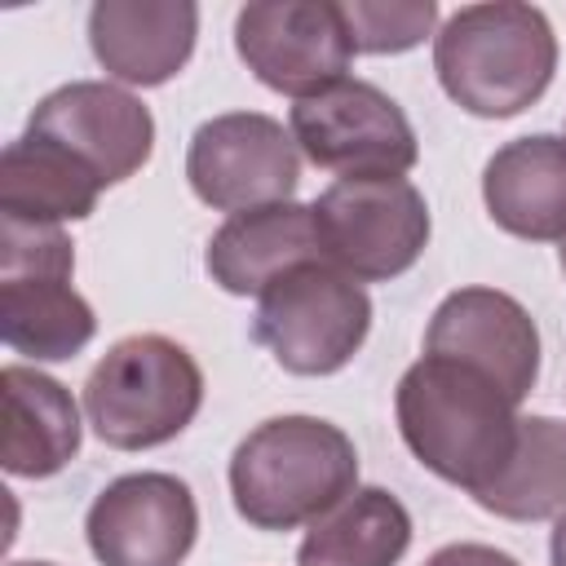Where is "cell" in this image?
<instances>
[{
  "label": "cell",
  "mask_w": 566,
  "mask_h": 566,
  "mask_svg": "<svg viewBox=\"0 0 566 566\" xmlns=\"http://www.w3.org/2000/svg\"><path fill=\"white\" fill-rule=\"evenodd\" d=\"M394 411L407 451L469 495L500 473L522 420L517 402L491 376L438 354H424L402 371Z\"/></svg>",
  "instance_id": "obj_1"
},
{
  "label": "cell",
  "mask_w": 566,
  "mask_h": 566,
  "mask_svg": "<svg viewBox=\"0 0 566 566\" xmlns=\"http://www.w3.org/2000/svg\"><path fill=\"white\" fill-rule=\"evenodd\" d=\"M433 71L460 111L478 119H509L548 93L557 35L535 4H464L433 35Z\"/></svg>",
  "instance_id": "obj_2"
},
{
  "label": "cell",
  "mask_w": 566,
  "mask_h": 566,
  "mask_svg": "<svg viewBox=\"0 0 566 566\" xmlns=\"http://www.w3.org/2000/svg\"><path fill=\"white\" fill-rule=\"evenodd\" d=\"M358 486L349 433L318 416H274L230 455L234 513L256 531H296L318 522Z\"/></svg>",
  "instance_id": "obj_3"
},
{
  "label": "cell",
  "mask_w": 566,
  "mask_h": 566,
  "mask_svg": "<svg viewBox=\"0 0 566 566\" xmlns=\"http://www.w3.org/2000/svg\"><path fill=\"white\" fill-rule=\"evenodd\" d=\"M203 407V371L195 354L159 332L115 340L84 380V416L115 451H150L172 442Z\"/></svg>",
  "instance_id": "obj_4"
},
{
  "label": "cell",
  "mask_w": 566,
  "mask_h": 566,
  "mask_svg": "<svg viewBox=\"0 0 566 566\" xmlns=\"http://www.w3.org/2000/svg\"><path fill=\"white\" fill-rule=\"evenodd\" d=\"M75 248L62 226L0 217V336L35 363L75 358L93 332V305L71 287Z\"/></svg>",
  "instance_id": "obj_5"
},
{
  "label": "cell",
  "mask_w": 566,
  "mask_h": 566,
  "mask_svg": "<svg viewBox=\"0 0 566 566\" xmlns=\"http://www.w3.org/2000/svg\"><path fill=\"white\" fill-rule=\"evenodd\" d=\"M371 332V296L332 261H310L256 296L252 336L292 376L340 371Z\"/></svg>",
  "instance_id": "obj_6"
},
{
  "label": "cell",
  "mask_w": 566,
  "mask_h": 566,
  "mask_svg": "<svg viewBox=\"0 0 566 566\" xmlns=\"http://www.w3.org/2000/svg\"><path fill=\"white\" fill-rule=\"evenodd\" d=\"M323 256L358 283L407 274L429 248V203L407 177H340L314 199Z\"/></svg>",
  "instance_id": "obj_7"
},
{
  "label": "cell",
  "mask_w": 566,
  "mask_h": 566,
  "mask_svg": "<svg viewBox=\"0 0 566 566\" xmlns=\"http://www.w3.org/2000/svg\"><path fill=\"white\" fill-rule=\"evenodd\" d=\"M287 133L305 150V159L336 172V181L402 177L420 159L416 128L402 115V106L385 88L349 75L314 97L292 102Z\"/></svg>",
  "instance_id": "obj_8"
},
{
  "label": "cell",
  "mask_w": 566,
  "mask_h": 566,
  "mask_svg": "<svg viewBox=\"0 0 566 566\" xmlns=\"http://www.w3.org/2000/svg\"><path fill=\"white\" fill-rule=\"evenodd\" d=\"M186 181L199 203L217 212H248L287 203L301 181L292 133L261 111H226L195 128L186 150Z\"/></svg>",
  "instance_id": "obj_9"
},
{
  "label": "cell",
  "mask_w": 566,
  "mask_h": 566,
  "mask_svg": "<svg viewBox=\"0 0 566 566\" xmlns=\"http://www.w3.org/2000/svg\"><path fill=\"white\" fill-rule=\"evenodd\" d=\"M243 66L274 93L314 97L349 75L354 40L332 0H256L234 18Z\"/></svg>",
  "instance_id": "obj_10"
},
{
  "label": "cell",
  "mask_w": 566,
  "mask_h": 566,
  "mask_svg": "<svg viewBox=\"0 0 566 566\" xmlns=\"http://www.w3.org/2000/svg\"><path fill=\"white\" fill-rule=\"evenodd\" d=\"M84 535L102 566H181L199 535V504L172 473H124L88 504Z\"/></svg>",
  "instance_id": "obj_11"
},
{
  "label": "cell",
  "mask_w": 566,
  "mask_h": 566,
  "mask_svg": "<svg viewBox=\"0 0 566 566\" xmlns=\"http://www.w3.org/2000/svg\"><path fill=\"white\" fill-rule=\"evenodd\" d=\"M27 133L66 146L80 164L97 172L102 186H119L142 172L155 150V119L142 97L106 80H71L53 88L35 102Z\"/></svg>",
  "instance_id": "obj_12"
},
{
  "label": "cell",
  "mask_w": 566,
  "mask_h": 566,
  "mask_svg": "<svg viewBox=\"0 0 566 566\" xmlns=\"http://www.w3.org/2000/svg\"><path fill=\"white\" fill-rule=\"evenodd\" d=\"M424 354L455 358L491 376L513 402H522L539 380V327L522 301L495 287H460L442 296L424 332Z\"/></svg>",
  "instance_id": "obj_13"
},
{
  "label": "cell",
  "mask_w": 566,
  "mask_h": 566,
  "mask_svg": "<svg viewBox=\"0 0 566 566\" xmlns=\"http://www.w3.org/2000/svg\"><path fill=\"white\" fill-rule=\"evenodd\" d=\"M199 4L190 0H97L88 9V44L119 84H168L195 53Z\"/></svg>",
  "instance_id": "obj_14"
},
{
  "label": "cell",
  "mask_w": 566,
  "mask_h": 566,
  "mask_svg": "<svg viewBox=\"0 0 566 566\" xmlns=\"http://www.w3.org/2000/svg\"><path fill=\"white\" fill-rule=\"evenodd\" d=\"M327 261L314 203H270L226 217V226L208 239L203 265L212 283L230 296H261L270 283L292 274L296 265Z\"/></svg>",
  "instance_id": "obj_15"
},
{
  "label": "cell",
  "mask_w": 566,
  "mask_h": 566,
  "mask_svg": "<svg viewBox=\"0 0 566 566\" xmlns=\"http://www.w3.org/2000/svg\"><path fill=\"white\" fill-rule=\"evenodd\" d=\"M482 203L513 239H566V137L531 133L504 142L482 168Z\"/></svg>",
  "instance_id": "obj_16"
},
{
  "label": "cell",
  "mask_w": 566,
  "mask_h": 566,
  "mask_svg": "<svg viewBox=\"0 0 566 566\" xmlns=\"http://www.w3.org/2000/svg\"><path fill=\"white\" fill-rule=\"evenodd\" d=\"M4 385V469L13 478H53L80 451V411L62 380L9 363Z\"/></svg>",
  "instance_id": "obj_17"
},
{
  "label": "cell",
  "mask_w": 566,
  "mask_h": 566,
  "mask_svg": "<svg viewBox=\"0 0 566 566\" xmlns=\"http://www.w3.org/2000/svg\"><path fill=\"white\" fill-rule=\"evenodd\" d=\"M106 186L66 146L22 133L0 155V217L31 226L84 221Z\"/></svg>",
  "instance_id": "obj_18"
},
{
  "label": "cell",
  "mask_w": 566,
  "mask_h": 566,
  "mask_svg": "<svg viewBox=\"0 0 566 566\" xmlns=\"http://www.w3.org/2000/svg\"><path fill=\"white\" fill-rule=\"evenodd\" d=\"M411 548V513L385 486H354L336 509L310 522L296 566H398Z\"/></svg>",
  "instance_id": "obj_19"
},
{
  "label": "cell",
  "mask_w": 566,
  "mask_h": 566,
  "mask_svg": "<svg viewBox=\"0 0 566 566\" xmlns=\"http://www.w3.org/2000/svg\"><path fill=\"white\" fill-rule=\"evenodd\" d=\"M473 500L509 522H544L566 513V420L522 416L500 473Z\"/></svg>",
  "instance_id": "obj_20"
},
{
  "label": "cell",
  "mask_w": 566,
  "mask_h": 566,
  "mask_svg": "<svg viewBox=\"0 0 566 566\" xmlns=\"http://www.w3.org/2000/svg\"><path fill=\"white\" fill-rule=\"evenodd\" d=\"M340 13L354 53H407L438 22L433 0H345Z\"/></svg>",
  "instance_id": "obj_21"
},
{
  "label": "cell",
  "mask_w": 566,
  "mask_h": 566,
  "mask_svg": "<svg viewBox=\"0 0 566 566\" xmlns=\"http://www.w3.org/2000/svg\"><path fill=\"white\" fill-rule=\"evenodd\" d=\"M424 566H522V562L509 557L504 548H491V544H447Z\"/></svg>",
  "instance_id": "obj_22"
},
{
  "label": "cell",
  "mask_w": 566,
  "mask_h": 566,
  "mask_svg": "<svg viewBox=\"0 0 566 566\" xmlns=\"http://www.w3.org/2000/svg\"><path fill=\"white\" fill-rule=\"evenodd\" d=\"M548 553H553V566H566V513H557V526H553Z\"/></svg>",
  "instance_id": "obj_23"
},
{
  "label": "cell",
  "mask_w": 566,
  "mask_h": 566,
  "mask_svg": "<svg viewBox=\"0 0 566 566\" xmlns=\"http://www.w3.org/2000/svg\"><path fill=\"white\" fill-rule=\"evenodd\" d=\"M9 566H53V562H9Z\"/></svg>",
  "instance_id": "obj_24"
},
{
  "label": "cell",
  "mask_w": 566,
  "mask_h": 566,
  "mask_svg": "<svg viewBox=\"0 0 566 566\" xmlns=\"http://www.w3.org/2000/svg\"><path fill=\"white\" fill-rule=\"evenodd\" d=\"M562 274H566V239H562Z\"/></svg>",
  "instance_id": "obj_25"
}]
</instances>
